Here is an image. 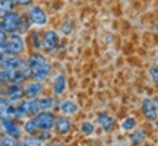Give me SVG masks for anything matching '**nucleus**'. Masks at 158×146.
<instances>
[{"instance_id": "obj_26", "label": "nucleus", "mask_w": 158, "mask_h": 146, "mask_svg": "<svg viewBox=\"0 0 158 146\" xmlns=\"http://www.w3.org/2000/svg\"><path fill=\"white\" fill-rule=\"evenodd\" d=\"M15 9H16V5L13 0H0V19Z\"/></svg>"}, {"instance_id": "obj_24", "label": "nucleus", "mask_w": 158, "mask_h": 146, "mask_svg": "<svg viewBox=\"0 0 158 146\" xmlns=\"http://www.w3.org/2000/svg\"><path fill=\"white\" fill-rule=\"evenodd\" d=\"M23 101H25V107H27L29 117H34V116H37L41 111L38 104V98H25Z\"/></svg>"}, {"instance_id": "obj_1", "label": "nucleus", "mask_w": 158, "mask_h": 146, "mask_svg": "<svg viewBox=\"0 0 158 146\" xmlns=\"http://www.w3.org/2000/svg\"><path fill=\"white\" fill-rule=\"evenodd\" d=\"M27 63H28V67L31 70V79H34V80L45 82L54 73L53 63L43 51H32L27 57Z\"/></svg>"}, {"instance_id": "obj_40", "label": "nucleus", "mask_w": 158, "mask_h": 146, "mask_svg": "<svg viewBox=\"0 0 158 146\" xmlns=\"http://www.w3.org/2000/svg\"><path fill=\"white\" fill-rule=\"evenodd\" d=\"M154 63H157V64H158V54H157V57H155V62H154Z\"/></svg>"}, {"instance_id": "obj_18", "label": "nucleus", "mask_w": 158, "mask_h": 146, "mask_svg": "<svg viewBox=\"0 0 158 146\" xmlns=\"http://www.w3.org/2000/svg\"><path fill=\"white\" fill-rule=\"evenodd\" d=\"M59 101L60 98L54 96L53 94L51 95H43L38 98V104H40V110L41 111H57V107H59Z\"/></svg>"}, {"instance_id": "obj_33", "label": "nucleus", "mask_w": 158, "mask_h": 146, "mask_svg": "<svg viewBox=\"0 0 158 146\" xmlns=\"http://www.w3.org/2000/svg\"><path fill=\"white\" fill-rule=\"evenodd\" d=\"M10 53L7 51V47H6V44H0V62H3L6 57L9 56Z\"/></svg>"}, {"instance_id": "obj_23", "label": "nucleus", "mask_w": 158, "mask_h": 146, "mask_svg": "<svg viewBox=\"0 0 158 146\" xmlns=\"http://www.w3.org/2000/svg\"><path fill=\"white\" fill-rule=\"evenodd\" d=\"M22 132L23 136H35L40 132L38 126L35 123L34 117H28L22 121Z\"/></svg>"}, {"instance_id": "obj_17", "label": "nucleus", "mask_w": 158, "mask_h": 146, "mask_svg": "<svg viewBox=\"0 0 158 146\" xmlns=\"http://www.w3.org/2000/svg\"><path fill=\"white\" fill-rule=\"evenodd\" d=\"M57 114L54 111H40L34 116V120L40 130H53Z\"/></svg>"}, {"instance_id": "obj_20", "label": "nucleus", "mask_w": 158, "mask_h": 146, "mask_svg": "<svg viewBox=\"0 0 158 146\" xmlns=\"http://www.w3.org/2000/svg\"><path fill=\"white\" fill-rule=\"evenodd\" d=\"M25 57L22 56H15V54H9L3 62H0V69H6V70H18V69L25 63Z\"/></svg>"}, {"instance_id": "obj_8", "label": "nucleus", "mask_w": 158, "mask_h": 146, "mask_svg": "<svg viewBox=\"0 0 158 146\" xmlns=\"http://www.w3.org/2000/svg\"><path fill=\"white\" fill-rule=\"evenodd\" d=\"M62 47V35L57 29L48 28L43 31V51L50 54Z\"/></svg>"}, {"instance_id": "obj_13", "label": "nucleus", "mask_w": 158, "mask_h": 146, "mask_svg": "<svg viewBox=\"0 0 158 146\" xmlns=\"http://www.w3.org/2000/svg\"><path fill=\"white\" fill-rule=\"evenodd\" d=\"M81 102H78L73 98H60L59 101V107H57V112L63 114V116H68V117H78L81 114Z\"/></svg>"}, {"instance_id": "obj_39", "label": "nucleus", "mask_w": 158, "mask_h": 146, "mask_svg": "<svg viewBox=\"0 0 158 146\" xmlns=\"http://www.w3.org/2000/svg\"><path fill=\"white\" fill-rule=\"evenodd\" d=\"M154 146H158V137L155 139V140H154Z\"/></svg>"}, {"instance_id": "obj_12", "label": "nucleus", "mask_w": 158, "mask_h": 146, "mask_svg": "<svg viewBox=\"0 0 158 146\" xmlns=\"http://www.w3.org/2000/svg\"><path fill=\"white\" fill-rule=\"evenodd\" d=\"M141 124H142V121H141V118H139V116H136V114H124L122 118H118L117 132L120 136H126V135H129L130 132H133Z\"/></svg>"}, {"instance_id": "obj_43", "label": "nucleus", "mask_w": 158, "mask_h": 146, "mask_svg": "<svg viewBox=\"0 0 158 146\" xmlns=\"http://www.w3.org/2000/svg\"><path fill=\"white\" fill-rule=\"evenodd\" d=\"M124 2H129V0H124Z\"/></svg>"}, {"instance_id": "obj_22", "label": "nucleus", "mask_w": 158, "mask_h": 146, "mask_svg": "<svg viewBox=\"0 0 158 146\" xmlns=\"http://www.w3.org/2000/svg\"><path fill=\"white\" fill-rule=\"evenodd\" d=\"M75 21L72 19V18H64L62 22H60V25H59V34L62 35V37H70V35L73 34L75 31Z\"/></svg>"}, {"instance_id": "obj_3", "label": "nucleus", "mask_w": 158, "mask_h": 146, "mask_svg": "<svg viewBox=\"0 0 158 146\" xmlns=\"http://www.w3.org/2000/svg\"><path fill=\"white\" fill-rule=\"evenodd\" d=\"M152 136L154 133L151 124L142 123L133 132H130L129 135L124 136V139H126V145L127 146H147L152 140Z\"/></svg>"}, {"instance_id": "obj_42", "label": "nucleus", "mask_w": 158, "mask_h": 146, "mask_svg": "<svg viewBox=\"0 0 158 146\" xmlns=\"http://www.w3.org/2000/svg\"><path fill=\"white\" fill-rule=\"evenodd\" d=\"M2 137H3V135H2V133H0V140H2Z\"/></svg>"}, {"instance_id": "obj_37", "label": "nucleus", "mask_w": 158, "mask_h": 146, "mask_svg": "<svg viewBox=\"0 0 158 146\" xmlns=\"http://www.w3.org/2000/svg\"><path fill=\"white\" fill-rule=\"evenodd\" d=\"M47 146H68L66 143H63V142H54L51 140L50 143H47Z\"/></svg>"}, {"instance_id": "obj_32", "label": "nucleus", "mask_w": 158, "mask_h": 146, "mask_svg": "<svg viewBox=\"0 0 158 146\" xmlns=\"http://www.w3.org/2000/svg\"><path fill=\"white\" fill-rule=\"evenodd\" d=\"M15 2V5H16V7H28V6L32 5V2L34 0H13Z\"/></svg>"}, {"instance_id": "obj_16", "label": "nucleus", "mask_w": 158, "mask_h": 146, "mask_svg": "<svg viewBox=\"0 0 158 146\" xmlns=\"http://www.w3.org/2000/svg\"><path fill=\"white\" fill-rule=\"evenodd\" d=\"M45 92V85L44 82H38L34 79H29L23 83V94L25 98H40L43 96Z\"/></svg>"}, {"instance_id": "obj_30", "label": "nucleus", "mask_w": 158, "mask_h": 146, "mask_svg": "<svg viewBox=\"0 0 158 146\" xmlns=\"http://www.w3.org/2000/svg\"><path fill=\"white\" fill-rule=\"evenodd\" d=\"M0 146H22V137L21 139H13V137L3 136L2 140H0Z\"/></svg>"}, {"instance_id": "obj_34", "label": "nucleus", "mask_w": 158, "mask_h": 146, "mask_svg": "<svg viewBox=\"0 0 158 146\" xmlns=\"http://www.w3.org/2000/svg\"><path fill=\"white\" fill-rule=\"evenodd\" d=\"M108 146H127V145H126V139L117 137V139H114L111 143H108Z\"/></svg>"}, {"instance_id": "obj_41", "label": "nucleus", "mask_w": 158, "mask_h": 146, "mask_svg": "<svg viewBox=\"0 0 158 146\" xmlns=\"http://www.w3.org/2000/svg\"><path fill=\"white\" fill-rule=\"evenodd\" d=\"M0 95H3V88H0Z\"/></svg>"}, {"instance_id": "obj_2", "label": "nucleus", "mask_w": 158, "mask_h": 146, "mask_svg": "<svg viewBox=\"0 0 158 146\" xmlns=\"http://www.w3.org/2000/svg\"><path fill=\"white\" fill-rule=\"evenodd\" d=\"M94 121L100 130V135L111 136L117 132V121L118 118L114 112L108 110H98L94 114Z\"/></svg>"}, {"instance_id": "obj_11", "label": "nucleus", "mask_w": 158, "mask_h": 146, "mask_svg": "<svg viewBox=\"0 0 158 146\" xmlns=\"http://www.w3.org/2000/svg\"><path fill=\"white\" fill-rule=\"evenodd\" d=\"M51 94L57 98H63L66 95L68 92V88H69V79H68V75L64 72H57V73H53L51 76Z\"/></svg>"}, {"instance_id": "obj_6", "label": "nucleus", "mask_w": 158, "mask_h": 146, "mask_svg": "<svg viewBox=\"0 0 158 146\" xmlns=\"http://www.w3.org/2000/svg\"><path fill=\"white\" fill-rule=\"evenodd\" d=\"M75 129H76V124H75V120L72 117L63 116V114H59L56 117L54 127H53V132H54L56 137L66 139V137H69L73 133Z\"/></svg>"}, {"instance_id": "obj_7", "label": "nucleus", "mask_w": 158, "mask_h": 146, "mask_svg": "<svg viewBox=\"0 0 158 146\" xmlns=\"http://www.w3.org/2000/svg\"><path fill=\"white\" fill-rule=\"evenodd\" d=\"M23 19H25L23 13H21V12H18L16 9H15V10L9 12L7 15H5V16L0 19V26L5 29V32L7 35L16 34L18 31H19L21 23L23 22Z\"/></svg>"}, {"instance_id": "obj_27", "label": "nucleus", "mask_w": 158, "mask_h": 146, "mask_svg": "<svg viewBox=\"0 0 158 146\" xmlns=\"http://www.w3.org/2000/svg\"><path fill=\"white\" fill-rule=\"evenodd\" d=\"M23 146H47V143L38 139L37 136H22Z\"/></svg>"}, {"instance_id": "obj_35", "label": "nucleus", "mask_w": 158, "mask_h": 146, "mask_svg": "<svg viewBox=\"0 0 158 146\" xmlns=\"http://www.w3.org/2000/svg\"><path fill=\"white\" fill-rule=\"evenodd\" d=\"M6 39H7V34L5 32V29L0 26V44H5Z\"/></svg>"}, {"instance_id": "obj_4", "label": "nucleus", "mask_w": 158, "mask_h": 146, "mask_svg": "<svg viewBox=\"0 0 158 146\" xmlns=\"http://www.w3.org/2000/svg\"><path fill=\"white\" fill-rule=\"evenodd\" d=\"M23 16L27 18V21L31 23L32 28H45L50 22V16L44 7L38 5H31L27 7V12Z\"/></svg>"}, {"instance_id": "obj_9", "label": "nucleus", "mask_w": 158, "mask_h": 146, "mask_svg": "<svg viewBox=\"0 0 158 146\" xmlns=\"http://www.w3.org/2000/svg\"><path fill=\"white\" fill-rule=\"evenodd\" d=\"M0 133L7 137L21 139L23 136L22 124L16 118H2L0 120Z\"/></svg>"}, {"instance_id": "obj_29", "label": "nucleus", "mask_w": 158, "mask_h": 146, "mask_svg": "<svg viewBox=\"0 0 158 146\" xmlns=\"http://www.w3.org/2000/svg\"><path fill=\"white\" fill-rule=\"evenodd\" d=\"M35 136H37L38 139H41L44 143H50V142L54 139V132H53V130H40Z\"/></svg>"}, {"instance_id": "obj_25", "label": "nucleus", "mask_w": 158, "mask_h": 146, "mask_svg": "<svg viewBox=\"0 0 158 146\" xmlns=\"http://www.w3.org/2000/svg\"><path fill=\"white\" fill-rule=\"evenodd\" d=\"M147 76L152 86L158 88V64L157 63H151L147 69Z\"/></svg>"}, {"instance_id": "obj_14", "label": "nucleus", "mask_w": 158, "mask_h": 146, "mask_svg": "<svg viewBox=\"0 0 158 146\" xmlns=\"http://www.w3.org/2000/svg\"><path fill=\"white\" fill-rule=\"evenodd\" d=\"M76 130L81 137H84L85 140H89V139H94L100 135V130L97 127L94 118H82L79 120L78 126H76Z\"/></svg>"}, {"instance_id": "obj_21", "label": "nucleus", "mask_w": 158, "mask_h": 146, "mask_svg": "<svg viewBox=\"0 0 158 146\" xmlns=\"http://www.w3.org/2000/svg\"><path fill=\"white\" fill-rule=\"evenodd\" d=\"M2 118H15V104L0 95V120Z\"/></svg>"}, {"instance_id": "obj_10", "label": "nucleus", "mask_w": 158, "mask_h": 146, "mask_svg": "<svg viewBox=\"0 0 158 146\" xmlns=\"http://www.w3.org/2000/svg\"><path fill=\"white\" fill-rule=\"evenodd\" d=\"M5 44L7 47V51L10 54H15V56L25 54L27 53V47H28L25 35H21V34H9Z\"/></svg>"}, {"instance_id": "obj_31", "label": "nucleus", "mask_w": 158, "mask_h": 146, "mask_svg": "<svg viewBox=\"0 0 158 146\" xmlns=\"http://www.w3.org/2000/svg\"><path fill=\"white\" fill-rule=\"evenodd\" d=\"M85 146H108V143L106 140H102L101 137H94V139H89Z\"/></svg>"}, {"instance_id": "obj_36", "label": "nucleus", "mask_w": 158, "mask_h": 146, "mask_svg": "<svg viewBox=\"0 0 158 146\" xmlns=\"http://www.w3.org/2000/svg\"><path fill=\"white\" fill-rule=\"evenodd\" d=\"M151 127H152V133H154V136H157L158 137V117L154 120V123L151 124Z\"/></svg>"}, {"instance_id": "obj_15", "label": "nucleus", "mask_w": 158, "mask_h": 146, "mask_svg": "<svg viewBox=\"0 0 158 146\" xmlns=\"http://www.w3.org/2000/svg\"><path fill=\"white\" fill-rule=\"evenodd\" d=\"M3 96L12 104H18L19 101H22L25 98L23 94V85H16V83H9L3 86Z\"/></svg>"}, {"instance_id": "obj_19", "label": "nucleus", "mask_w": 158, "mask_h": 146, "mask_svg": "<svg viewBox=\"0 0 158 146\" xmlns=\"http://www.w3.org/2000/svg\"><path fill=\"white\" fill-rule=\"evenodd\" d=\"M27 37V43L28 45L32 48L34 51H43V32L38 31V29L35 28L29 31L28 34L25 35Z\"/></svg>"}, {"instance_id": "obj_38", "label": "nucleus", "mask_w": 158, "mask_h": 146, "mask_svg": "<svg viewBox=\"0 0 158 146\" xmlns=\"http://www.w3.org/2000/svg\"><path fill=\"white\" fill-rule=\"evenodd\" d=\"M154 98H155V102H157V108H158V92L154 94Z\"/></svg>"}, {"instance_id": "obj_28", "label": "nucleus", "mask_w": 158, "mask_h": 146, "mask_svg": "<svg viewBox=\"0 0 158 146\" xmlns=\"http://www.w3.org/2000/svg\"><path fill=\"white\" fill-rule=\"evenodd\" d=\"M9 83H12V70L0 69V86L3 88Z\"/></svg>"}, {"instance_id": "obj_5", "label": "nucleus", "mask_w": 158, "mask_h": 146, "mask_svg": "<svg viewBox=\"0 0 158 146\" xmlns=\"http://www.w3.org/2000/svg\"><path fill=\"white\" fill-rule=\"evenodd\" d=\"M138 116H139L142 123L147 124L154 123V120L158 117V108L154 95L142 96L141 102H139V114Z\"/></svg>"}]
</instances>
